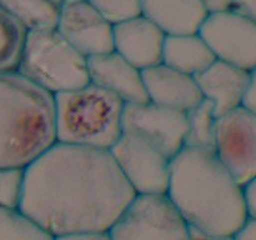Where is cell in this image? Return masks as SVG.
Listing matches in <instances>:
<instances>
[{
    "mask_svg": "<svg viewBox=\"0 0 256 240\" xmlns=\"http://www.w3.org/2000/svg\"><path fill=\"white\" fill-rule=\"evenodd\" d=\"M186 240H235L234 235H219V234H209V232H202V230L190 228L189 235Z\"/></svg>",
    "mask_w": 256,
    "mask_h": 240,
    "instance_id": "obj_30",
    "label": "cell"
},
{
    "mask_svg": "<svg viewBox=\"0 0 256 240\" xmlns=\"http://www.w3.org/2000/svg\"><path fill=\"white\" fill-rule=\"evenodd\" d=\"M204 99L214 104L216 116L242 106L250 79V72L215 60L195 76Z\"/></svg>",
    "mask_w": 256,
    "mask_h": 240,
    "instance_id": "obj_15",
    "label": "cell"
},
{
    "mask_svg": "<svg viewBox=\"0 0 256 240\" xmlns=\"http://www.w3.org/2000/svg\"><path fill=\"white\" fill-rule=\"evenodd\" d=\"M244 196L248 216L256 219V178L244 185Z\"/></svg>",
    "mask_w": 256,
    "mask_h": 240,
    "instance_id": "obj_26",
    "label": "cell"
},
{
    "mask_svg": "<svg viewBox=\"0 0 256 240\" xmlns=\"http://www.w3.org/2000/svg\"><path fill=\"white\" fill-rule=\"evenodd\" d=\"M142 14L166 35L199 32L209 15L200 0H142Z\"/></svg>",
    "mask_w": 256,
    "mask_h": 240,
    "instance_id": "obj_16",
    "label": "cell"
},
{
    "mask_svg": "<svg viewBox=\"0 0 256 240\" xmlns=\"http://www.w3.org/2000/svg\"><path fill=\"white\" fill-rule=\"evenodd\" d=\"M232 10L256 22V0H234Z\"/></svg>",
    "mask_w": 256,
    "mask_h": 240,
    "instance_id": "obj_28",
    "label": "cell"
},
{
    "mask_svg": "<svg viewBox=\"0 0 256 240\" xmlns=\"http://www.w3.org/2000/svg\"><path fill=\"white\" fill-rule=\"evenodd\" d=\"M189 232L166 194H135L108 234L112 240H186Z\"/></svg>",
    "mask_w": 256,
    "mask_h": 240,
    "instance_id": "obj_6",
    "label": "cell"
},
{
    "mask_svg": "<svg viewBox=\"0 0 256 240\" xmlns=\"http://www.w3.org/2000/svg\"><path fill=\"white\" fill-rule=\"evenodd\" d=\"M235 240H256V219L248 218L245 224L234 235Z\"/></svg>",
    "mask_w": 256,
    "mask_h": 240,
    "instance_id": "obj_29",
    "label": "cell"
},
{
    "mask_svg": "<svg viewBox=\"0 0 256 240\" xmlns=\"http://www.w3.org/2000/svg\"><path fill=\"white\" fill-rule=\"evenodd\" d=\"M124 106L119 98L92 82L55 94V140L110 150L122 134Z\"/></svg>",
    "mask_w": 256,
    "mask_h": 240,
    "instance_id": "obj_4",
    "label": "cell"
},
{
    "mask_svg": "<svg viewBox=\"0 0 256 240\" xmlns=\"http://www.w3.org/2000/svg\"><path fill=\"white\" fill-rule=\"evenodd\" d=\"M0 240H54V236L20 209L0 208Z\"/></svg>",
    "mask_w": 256,
    "mask_h": 240,
    "instance_id": "obj_20",
    "label": "cell"
},
{
    "mask_svg": "<svg viewBox=\"0 0 256 240\" xmlns=\"http://www.w3.org/2000/svg\"><path fill=\"white\" fill-rule=\"evenodd\" d=\"M242 106L256 115V68L250 72L249 84H248V89L245 92Z\"/></svg>",
    "mask_w": 256,
    "mask_h": 240,
    "instance_id": "obj_24",
    "label": "cell"
},
{
    "mask_svg": "<svg viewBox=\"0 0 256 240\" xmlns=\"http://www.w3.org/2000/svg\"><path fill=\"white\" fill-rule=\"evenodd\" d=\"M26 30L0 6V72L16 70Z\"/></svg>",
    "mask_w": 256,
    "mask_h": 240,
    "instance_id": "obj_21",
    "label": "cell"
},
{
    "mask_svg": "<svg viewBox=\"0 0 256 240\" xmlns=\"http://www.w3.org/2000/svg\"><path fill=\"white\" fill-rule=\"evenodd\" d=\"M142 72L148 100L154 104L186 112L204 99L195 76L164 62Z\"/></svg>",
    "mask_w": 256,
    "mask_h": 240,
    "instance_id": "obj_14",
    "label": "cell"
},
{
    "mask_svg": "<svg viewBox=\"0 0 256 240\" xmlns=\"http://www.w3.org/2000/svg\"><path fill=\"white\" fill-rule=\"evenodd\" d=\"M110 152L135 194H166L172 159L164 152L124 132Z\"/></svg>",
    "mask_w": 256,
    "mask_h": 240,
    "instance_id": "obj_7",
    "label": "cell"
},
{
    "mask_svg": "<svg viewBox=\"0 0 256 240\" xmlns=\"http://www.w3.org/2000/svg\"><path fill=\"white\" fill-rule=\"evenodd\" d=\"M25 192V168H0V208L20 209Z\"/></svg>",
    "mask_w": 256,
    "mask_h": 240,
    "instance_id": "obj_22",
    "label": "cell"
},
{
    "mask_svg": "<svg viewBox=\"0 0 256 240\" xmlns=\"http://www.w3.org/2000/svg\"><path fill=\"white\" fill-rule=\"evenodd\" d=\"M122 132L145 140L170 159L185 146L186 112L152 102L125 104Z\"/></svg>",
    "mask_w": 256,
    "mask_h": 240,
    "instance_id": "obj_10",
    "label": "cell"
},
{
    "mask_svg": "<svg viewBox=\"0 0 256 240\" xmlns=\"http://www.w3.org/2000/svg\"><path fill=\"white\" fill-rule=\"evenodd\" d=\"M134 196L110 150L55 142L25 168L20 210L52 236L108 232Z\"/></svg>",
    "mask_w": 256,
    "mask_h": 240,
    "instance_id": "obj_1",
    "label": "cell"
},
{
    "mask_svg": "<svg viewBox=\"0 0 256 240\" xmlns=\"http://www.w3.org/2000/svg\"><path fill=\"white\" fill-rule=\"evenodd\" d=\"M200 2L208 14L228 12V10H232V6H234V0H200Z\"/></svg>",
    "mask_w": 256,
    "mask_h": 240,
    "instance_id": "obj_27",
    "label": "cell"
},
{
    "mask_svg": "<svg viewBox=\"0 0 256 240\" xmlns=\"http://www.w3.org/2000/svg\"><path fill=\"white\" fill-rule=\"evenodd\" d=\"M166 34L142 14L114 25V50L138 69L162 62Z\"/></svg>",
    "mask_w": 256,
    "mask_h": 240,
    "instance_id": "obj_12",
    "label": "cell"
},
{
    "mask_svg": "<svg viewBox=\"0 0 256 240\" xmlns=\"http://www.w3.org/2000/svg\"><path fill=\"white\" fill-rule=\"evenodd\" d=\"M49 2H52V5L58 6L59 9L62 8L66 6V5H72V4H76V2H86V0H48Z\"/></svg>",
    "mask_w": 256,
    "mask_h": 240,
    "instance_id": "obj_31",
    "label": "cell"
},
{
    "mask_svg": "<svg viewBox=\"0 0 256 240\" xmlns=\"http://www.w3.org/2000/svg\"><path fill=\"white\" fill-rule=\"evenodd\" d=\"M199 34L218 60L252 72L256 68V22L235 10L209 14Z\"/></svg>",
    "mask_w": 256,
    "mask_h": 240,
    "instance_id": "obj_9",
    "label": "cell"
},
{
    "mask_svg": "<svg viewBox=\"0 0 256 240\" xmlns=\"http://www.w3.org/2000/svg\"><path fill=\"white\" fill-rule=\"evenodd\" d=\"M112 24H119L142 14V0H88Z\"/></svg>",
    "mask_w": 256,
    "mask_h": 240,
    "instance_id": "obj_23",
    "label": "cell"
},
{
    "mask_svg": "<svg viewBox=\"0 0 256 240\" xmlns=\"http://www.w3.org/2000/svg\"><path fill=\"white\" fill-rule=\"evenodd\" d=\"M215 154L242 186L256 178V115L239 106L218 118Z\"/></svg>",
    "mask_w": 256,
    "mask_h": 240,
    "instance_id": "obj_8",
    "label": "cell"
},
{
    "mask_svg": "<svg viewBox=\"0 0 256 240\" xmlns=\"http://www.w3.org/2000/svg\"><path fill=\"white\" fill-rule=\"evenodd\" d=\"M92 84L108 90L124 104L148 102L142 72L115 50L88 59Z\"/></svg>",
    "mask_w": 256,
    "mask_h": 240,
    "instance_id": "obj_13",
    "label": "cell"
},
{
    "mask_svg": "<svg viewBox=\"0 0 256 240\" xmlns=\"http://www.w3.org/2000/svg\"><path fill=\"white\" fill-rule=\"evenodd\" d=\"M215 60L214 52L199 32L165 38L162 62L185 74L196 76Z\"/></svg>",
    "mask_w": 256,
    "mask_h": 240,
    "instance_id": "obj_17",
    "label": "cell"
},
{
    "mask_svg": "<svg viewBox=\"0 0 256 240\" xmlns=\"http://www.w3.org/2000/svg\"><path fill=\"white\" fill-rule=\"evenodd\" d=\"M166 195L190 228L235 235L248 220L244 188L214 150L184 146L170 162Z\"/></svg>",
    "mask_w": 256,
    "mask_h": 240,
    "instance_id": "obj_2",
    "label": "cell"
},
{
    "mask_svg": "<svg viewBox=\"0 0 256 240\" xmlns=\"http://www.w3.org/2000/svg\"><path fill=\"white\" fill-rule=\"evenodd\" d=\"M216 122L214 104L202 99L196 106L186 112L185 146L196 149H215Z\"/></svg>",
    "mask_w": 256,
    "mask_h": 240,
    "instance_id": "obj_19",
    "label": "cell"
},
{
    "mask_svg": "<svg viewBox=\"0 0 256 240\" xmlns=\"http://www.w3.org/2000/svg\"><path fill=\"white\" fill-rule=\"evenodd\" d=\"M56 30L88 59L114 50V24L88 0L62 8Z\"/></svg>",
    "mask_w": 256,
    "mask_h": 240,
    "instance_id": "obj_11",
    "label": "cell"
},
{
    "mask_svg": "<svg viewBox=\"0 0 256 240\" xmlns=\"http://www.w3.org/2000/svg\"><path fill=\"white\" fill-rule=\"evenodd\" d=\"M54 240H112L108 232H85L54 236Z\"/></svg>",
    "mask_w": 256,
    "mask_h": 240,
    "instance_id": "obj_25",
    "label": "cell"
},
{
    "mask_svg": "<svg viewBox=\"0 0 256 240\" xmlns=\"http://www.w3.org/2000/svg\"><path fill=\"white\" fill-rule=\"evenodd\" d=\"M0 6L26 32L55 29L60 9L48 0H0Z\"/></svg>",
    "mask_w": 256,
    "mask_h": 240,
    "instance_id": "obj_18",
    "label": "cell"
},
{
    "mask_svg": "<svg viewBox=\"0 0 256 240\" xmlns=\"http://www.w3.org/2000/svg\"><path fill=\"white\" fill-rule=\"evenodd\" d=\"M16 72L55 95L89 84L88 58L55 29L29 30Z\"/></svg>",
    "mask_w": 256,
    "mask_h": 240,
    "instance_id": "obj_5",
    "label": "cell"
},
{
    "mask_svg": "<svg viewBox=\"0 0 256 240\" xmlns=\"http://www.w3.org/2000/svg\"><path fill=\"white\" fill-rule=\"evenodd\" d=\"M55 142L54 95L16 70L0 72V168H26Z\"/></svg>",
    "mask_w": 256,
    "mask_h": 240,
    "instance_id": "obj_3",
    "label": "cell"
}]
</instances>
